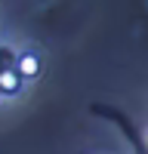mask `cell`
I'll return each instance as SVG.
<instances>
[{"instance_id": "obj_1", "label": "cell", "mask_w": 148, "mask_h": 154, "mask_svg": "<svg viewBox=\"0 0 148 154\" xmlns=\"http://www.w3.org/2000/svg\"><path fill=\"white\" fill-rule=\"evenodd\" d=\"M16 71L22 74V80H34V77L40 74V59H37L34 53H22L16 59Z\"/></svg>"}, {"instance_id": "obj_2", "label": "cell", "mask_w": 148, "mask_h": 154, "mask_svg": "<svg viewBox=\"0 0 148 154\" xmlns=\"http://www.w3.org/2000/svg\"><path fill=\"white\" fill-rule=\"evenodd\" d=\"M22 89V74L16 68H3L0 71V93L3 96H16Z\"/></svg>"}]
</instances>
